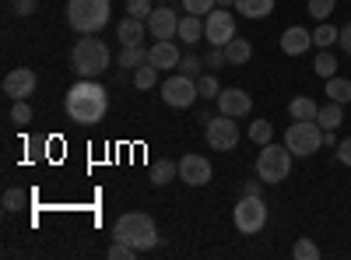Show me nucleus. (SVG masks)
Segmentation results:
<instances>
[{
    "mask_svg": "<svg viewBox=\"0 0 351 260\" xmlns=\"http://www.w3.org/2000/svg\"><path fill=\"white\" fill-rule=\"evenodd\" d=\"M64 109H67V117L81 127H95L106 120V113H109V95L106 88L95 81V78H81L77 84H71L67 95H64Z\"/></svg>",
    "mask_w": 351,
    "mask_h": 260,
    "instance_id": "f257e3e1",
    "label": "nucleus"
},
{
    "mask_svg": "<svg viewBox=\"0 0 351 260\" xmlns=\"http://www.w3.org/2000/svg\"><path fill=\"white\" fill-rule=\"evenodd\" d=\"M112 239H116V243H127V246H134V250L141 253V250H155L162 236H158V225H155L152 215H144V211H127V215L116 218Z\"/></svg>",
    "mask_w": 351,
    "mask_h": 260,
    "instance_id": "f03ea898",
    "label": "nucleus"
},
{
    "mask_svg": "<svg viewBox=\"0 0 351 260\" xmlns=\"http://www.w3.org/2000/svg\"><path fill=\"white\" fill-rule=\"evenodd\" d=\"M109 64H112V53H109V46H106L102 39H95V36L77 39V46L71 49V67H74L77 78H102Z\"/></svg>",
    "mask_w": 351,
    "mask_h": 260,
    "instance_id": "7ed1b4c3",
    "label": "nucleus"
},
{
    "mask_svg": "<svg viewBox=\"0 0 351 260\" xmlns=\"http://www.w3.org/2000/svg\"><path fill=\"white\" fill-rule=\"evenodd\" d=\"M112 4L109 0H67V25L81 36H95L109 25Z\"/></svg>",
    "mask_w": 351,
    "mask_h": 260,
    "instance_id": "20e7f679",
    "label": "nucleus"
},
{
    "mask_svg": "<svg viewBox=\"0 0 351 260\" xmlns=\"http://www.w3.org/2000/svg\"><path fill=\"white\" fill-rule=\"evenodd\" d=\"M291 155L288 152V144L281 141H271V144H263L260 148V155H256V176L263 180V183H281V180H288V172H291Z\"/></svg>",
    "mask_w": 351,
    "mask_h": 260,
    "instance_id": "39448f33",
    "label": "nucleus"
},
{
    "mask_svg": "<svg viewBox=\"0 0 351 260\" xmlns=\"http://www.w3.org/2000/svg\"><path fill=\"white\" fill-rule=\"evenodd\" d=\"M285 144L295 158H309L324 148V127L316 120H291L285 130Z\"/></svg>",
    "mask_w": 351,
    "mask_h": 260,
    "instance_id": "423d86ee",
    "label": "nucleus"
},
{
    "mask_svg": "<svg viewBox=\"0 0 351 260\" xmlns=\"http://www.w3.org/2000/svg\"><path fill=\"white\" fill-rule=\"evenodd\" d=\"M267 200H263L260 193H243L239 204L232 208V222H236V228L243 236H256L263 225H267Z\"/></svg>",
    "mask_w": 351,
    "mask_h": 260,
    "instance_id": "0eeeda50",
    "label": "nucleus"
},
{
    "mask_svg": "<svg viewBox=\"0 0 351 260\" xmlns=\"http://www.w3.org/2000/svg\"><path fill=\"white\" fill-rule=\"evenodd\" d=\"M204 141H208L211 152H236L239 141H243V130L236 123V117H211V123L204 127Z\"/></svg>",
    "mask_w": 351,
    "mask_h": 260,
    "instance_id": "6e6552de",
    "label": "nucleus"
},
{
    "mask_svg": "<svg viewBox=\"0 0 351 260\" xmlns=\"http://www.w3.org/2000/svg\"><path fill=\"white\" fill-rule=\"evenodd\" d=\"M197 99H200L197 78H190V74L180 71V74H172V78L162 81V102H165V106H172V109H190Z\"/></svg>",
    "mask_w": 351,
    "mask_h": 260,
    "instance_id": "1a4fd4ad",
    "label": "nucleus"
},
{
    "mask_svg": "<svg viewBox=\"0 0 351 260\" xmlns=\"http://www.w3.org/2000/svg\"><path fill=\"white\" fill-rule=\"evenodd\" d=\"M204 39H208L211 46H218V49H225L232 39H236V14H232L228 8L211 11L208 18H204Z\"/></svg>",
    "mask_w": 351,
    "mask_h": 260,
    "instance_id": "9d476101",
    "label": "nucleus"
},
{
    "mask_svg": "<svg viewBox=\"0 0 351 260\" xmlns=\"http://www.w3.org/2000/svg\"><path fill=\"white\" fill-rule=\"evenodd\" d=\"M180 32V14L169 4H155V11L148 14V36L152 39H176Z\"/></svg>",
    "mask_w": 351,
    "mask_h": 260,
    "instance_id": "9b49d317",
    "label": "nucleus"
},
{
    "mask_svg": "<svg viewBox=\"0 0 351 260\" xmlns=\"http://www.w3.org/2000/svg\"><path fill=\"white\" fill-rule=\"evenodd\" d=\"M36 84H39V78H36V71H32V67H14V71L4 78V95H8L11 102L28 99V95L36 92Z\"/></svg>",
    "mask_w": 351,
    "mask_h": 260,
    "instance_id": "f8f14e48",
    "label": "nucleus"
},
{
    "mask_svg": "<svg viewBox=\"0 0 351 260\" xmlns=\"http://www.w3.org/2000/svg\"><path fill=\"white\" fill-rule=\"evenodd\" d=\"M180 180L186 187H208L211 183V162L204 158V155H183L180 158Z\"/></svg>",
    "mask_w": 351,
    "mask_h": 260,
    "instance_id": "ddd939ff",
    "label": "nucleus"
},
{
    "mask_svg": "<svg viewBox=\"0 0 351 260\" xmlns=\"http://www.w3.org/2000/svg\"><path fill=\"white\" fill-rule=\"evenodd\" d=\"M180 60H183V53H180V46H176V39H155L148 46V64L158 67V71L180 67Z\"/></svg>",
    "mask_w": 351,
    "mask_h": 260,
    "instance_id": "4468645a",
    "label": "nucleus"
},
{
    "mask_svg": "<svg viewBox=\"0 0 351 260\" xmlns=\"http://www.w3.org/2000/svg\"><path fill=\"white\" fill-rule=\"evenodd\" d=\"M253 109V95L246 88H221L218 95V113H225V117H246V113Z\"/></svg>",
    "mask_w": 351,
    "mask_h": 260,
    "instance_id": "2eb2a0df",
    "label": "nucleus"
},
{
    "mask_svg": "<svg viewBox=\"0 0 351 260\" xmlns=\"http://www.w3.org/2000/svg\"><path fill=\"white\" fill-rule=\"evenodd\" d=\"M309 46H313V32L302 28V25H291V28L281 32V53L285 56H302Z\"/></svg>",
    "mask_w": 351,
    "mask_h": 260,
    "instance_id": "dca6fc26",
    "label": "nucleus"
},
{
    "mask_svg": "<svg viewBox=\"0 0 351 260\" xmlns=\"http://www.w3.org/2000/svg\"><path fill=\"white\" fill-rule=\"evenodd\" d=\"M144 36H148V21L144 18H123L120 25H116V39H120L123 46H144Z\"/></svg>",
    "mask_w": 351,
    "mask_h": 260,
    "instance_id": "f3484780",
    "label": "nucleus"
},
{
    "mask_svg": "<svg viewBox=\"0 0 351 260\" xmlns=\"http://www.w3.org/2000/svg\"><path fill=\"white\" fill-rule=\"evenodd\" d=\"M148 180H152L155 187H165V183H172V180H180V162H172V158H158V162H152Z\"/></svg>",
    "mask_w": 351,
    "mask_h": 260,
    "instance_id": "a211bd4d",
    "label": "nucleus"
},
{
    "mask_svg": "<svg viewBox=\"0 0 351 260\" xmlns=\"http://www.w3.org/2000/svg\"><path fill=\"white\" fill-rule=\"evenodd\" d=\"M176 39L186 43V46L200 43V39H204V18H200V14H183V18H180V32H176Z\"/></svg>",
    "mask_w": 351,
    "mask_h": 260,
    "instance_id": "6ab92c4d",
    "label": "nucleus"
},
{
    "mask_svg": "<svg viewBox=\"0 0 351 260\" xmlns=\"http://www.w3.org/2000/svg\"><path fill=\"white\" fill-rule=\"evenodd\" d=\"M341 120H344V106L334 102V99H327L324 106H319V113H316V123L324 127V130H337Z\"/></svg>",
    "mask_w": 351,
    "mask_h": 260,
    "instance_id": "aec40b11",
    "label": "nucleus"
},
{
    "mask_svg": "<svg viewBox=\"0 0 351 260\" xmlns=\"http://www.w3.org/2000/svg\"><path fill=\"white\" fill-rule=\"evenodd\" d=\"M232 11H239L250 21H260V18H267L274 11V0H236V8H232Z\"/></svg>",
    "mask_w": 351,
    "mask_h": 260,
    "instance_id": "412c9836",
    "label": "nucleus"
},
{
    "mask_svg": "<svg viewBox=\"0 0 351 260\" xmlns=\"http://www.w3.org/2000/svg\"><path fill=\"white\" fill-rule=\"evenodd\" d=\"M225 56H228L232 67H246L250 56H253V43H250V39H232V43L225 46Z\"/></svg>",
    "mask_w": 351,
    "mask_h": 260,
    "instance_id": "4be33fe9",
    "label": "nucleus"
},
{
    "mask_svg": "<svg viewBox=\"0 0 351 260\" xmlns=\"http://www.w3.org/2000/svg\"><path fill=\"white\" fill-rule=\"evenodd\" d=\"M316 113H319V102H313L309 95H299V99L288 102V117L291 120H316Z\"/></svg>",
    "mask_w": 351,
    "mask_h": 260,
    "instance_id": "5701e85b",
    "label": "nucleus"
},
{
    "mask_svg": "<svg viewBox=\"0 0 351 260\" xmlns=\"http://www.w3.org/2000/svg\"><path fill=\"white\" fill-rule=\"evenodd\" d=\"M334 43H341V28L330 25V21H319L316 32H313V46H316V49H330Z\"/></svg>",
    "mask_w": 351,
    "mask_h": 260,
    "instance_id": "b1692460",
    "label": "nucleus"
},
{
    "mask_svg": "<svg viewBox=\"0 0 351 260\" xmlns=\"http://www.w3.org/2000/svg\"><path fill=\"white\" fill-rule=\"evenodd\" d=\"M144 64H148V49H144V46H123L120 49V67L123 71H137Z\"/></svg>",
    "mask_w": 351,
    "mask_h": 260,
    "instance_id": "393cba45",
    "label": "nucleus"
},
{
    "mask_svg": "<svg viewBox=\"0 0 351 260\" xmlns=\"http://www.w3.org/2000/svg\"><path fill=\"white\" fill-rule=\"evenodd\" d=\"M327 99H334V102H351V81L348 78H341V74H334V78H327V92H324Z\"/></svg>",
    "mask_w": 351,
    "mask_h": 260,
    "instance_id": "a878e982",
    "label": "nucleus"
},
{
    "mask_svg": "<svg viewBox=\"0 0 351 260\" xmlns=\"http://www.w3.org/2000/svg\"><path fill=\"white\" fill-rule=\"evenodd\" d=\"M197 92H200V99H218V95H221L218 74H215V71H204V74H197Z\"/></svg>",
    "mask_w": 351,
    "mask_h": 260,
    "instance_id": "bb28decb",
    "label": "nucleus"
},
{
    "mask_svg": "<svg viewBox=\"0 0 351 260\" xmlns=\"http://www.w3.org/2000/svg\"><path fill=\"white\" fill-rule=\"evenodd\" d=\"M158 67H152V64H144V67H137L134 71V88H141V92H152L155 84H158Z\"/></svg>",
    "mask_w": 351,
    "mask_h": 260,
    "instance_id": "cd10ccee",
    "label": "nucleus"
},
{
    "mask_svg": "<svg viewBox=\"0 0 351 260\" xmlns=\"http://www.w3.org/2000/svg\"><path fill=\"white\" fill-rule=\"evenodd\" d=\"M313 71H316L319 78H324V81H327V78H334V74H337V56H334L330 49H319V53H316Z\"/></svg>",
    "mask_w": 351,
    "mask_h": 260,
    "instance_id": "c85d7f7f",
    "label": "nucleus"
},
{
    "mask_svg": "<svg viewBox=\"0 0 351 260\" xmlns=\"http://www.w3.org/2000/svg\"><path fill=\"white\" fill-rule=\"evenodd\" d=\"M250 141L260 144V148H263V144H271L274 141V123L271 120H253L250 123Z\"/></svg>",
    "mask_w": 351,
    "mask_h": 260,
    "instance_id": "c756f323",
    "label": "nucleus"
},
{
    "mask_svg": "<svg viewBox=\"0 0 351 260\" xmlns=\"http://www.w3.org/2000/svg\"><path fill=\"white\" fill-rule=\"evenodd\" d=\"M306 8H309V14H313L316 21H330L337 0H306Z\"/></svg>",
    "mask_w": 351,
    "mask_h": 260,
    "instance_id": "7c9ffc66",
    "label": "nucleus"
},
{
    "mask_svg": "<svg viewBox=\"0 0 351 260\" xmlns=\"http://www.w3.org/2000/svg\"><path fill=\"white\" fill-rule=\"evenodd\" d=\"M28 204V193L21 190V187H11V190H4V211H21Z\"/></svg>",
    "mask_w": 351,
    "mask_h": 260,
    "instance_id": "2f4dec72",
    "label": "nucleus"
},
{
    "mask_svg": "<svg viewBox=\"0 0 351 260\" xmlns=\"http://www.w3.org/2000/svg\"><path fill=\"white\" fill-rule=\"evenodd\" d=\"M215 8H218V0H183V11L186 14H200V18H208Z\"/></svg>",
    "mask_w": 351,
    "mask_h": 260,
    "instance_id": "473e14b6",
    "label": "nucleus"
},
{
    "mask_svg": "<svg viewBox=\"0 0 351 260\" xmlns=\"http://www.w3.org/2000/svg\"><path fill=\"white\" fill-rule=\"evenodd\" d=\"M291 257H299V260H316L319 257V246L313 239H299L295 246H291Z\"/></svg>",
    "mask_w": 351,
    "mask_h": 260,
    "instance_id": "72a5a7b5",
    "label": "nucleus"
},
{
    "mask_svg": "<svg viewBox=\"0 0 351 260\" xmlns=\"http://www.w3.org/2000/svg\"><path fill=\"white\" fill-rule=\"evenodd\" d=\"M11 123H32V106H28L25 99H18L14 106H11Z\"/></svg>",
    "mask_w": 351,
    "mask_h": 260,
    "instance_id": "f704fd0d",
    "label": "nucleus"
},
{
    "mask_svg": "<svg viewBox=\"0 0 351 260\" xmlns=\"http://www.w3.org/2000/svg\"><path fill=\"white\" fill-rule=\"evenodd\" d=\"M152 11H155L152 0H127V14H130V18H144V21H148Z\"/></svg>",
    "mask_w": 351,
    "mask_h": 260,
    "instance_id": "c9c22d12",
    "label": "nucleus"
},
{
    "mask_svg": "<svg viewBox=\"0 0 351 260\" xmlns=\"http://www.w3.org/2000/svg\"><path fill=\"white\" fill-rule=\"evenodd\" d=\"M200 67H204V56H197V53H186L183 60H180V71H183V74H190V78H197V74H200Z\"/></svg>",
    "mask_w": 351,
    "mask_h": 260,
    "instance_id": "e433bc0d",
    "label": "nucleus"
},
{
    "mask_svg": "<svg viewBox=\"0 0 351 260\" xmlns=\"http://www.w3.org/2000/svg\"><path fill=\"white\" fill-rule=\"evenodd\" d=\"M225 64H228V56H225V49H218V46H211V53L204 56V67H208V71H221Z\"/></svg>",
    "mask_w": 351,
    "mask_h": 260,
    "instance_id": "4c0bfd02",
    "label": "nucleus"
},
{
    "mask_svg": "<svg viewBox=\"0 0 351 260\" xmlns=\"http://www.w3.org/2000/svg\"><path fill=\"white\" fill-rule=\"evenodd\" d=\"M134 257H137V250H134V246L116 243V239H112V246H109V260H134Z\"/></svg>",
    "mask_w": 351,
    "mask_h": 260,
    "instance_id": "58836bf2",
    "label": "nucleus"
},
{
    "mask_svg": "<svg viewBox=\"0 0 351 260\" xmlns=\"http://www.w3.org/2000/svg\"><path fill=\"white\" fill-rule=\"evenodd\" d=\"M36 8H39V0H14V14H21V18L36 14Z\"/></svg>",
    "mask_w": 351,
    "mask_h": 260,
    "instance_id": "ea45409f",
    "label": "nucleus"
},
{
    "mask_svg": "<svg viewBox=\"0 0 351 260\" xmlns=\"http://www.w3.org/2000/svg\"><path fill=\"white\" fill-rule=\"evenodd\" d=\"M337 158H341L344 165H351V137H344V141H337Z\"/></svg>",
    "mask_w": 351,
    "mask_h": 260,
    "instance_id": "a19ab883",
    "label": "nucleus"
},
{
    "mask_svg": "<svg viewBox=\"0 0 351 260\" xmlns=\"http://www.w3.org/2000/svg\"><path fill=\"white\" fill-rule=\"evenodd\" d=\"M337 46H341V49H344V53L351 56V21H348V25L341 28V43H337Z\"/></svg>",
    "mask_w": 351,
    "mask_h": 260,
    "instance_id": "79ce46f5",
    "label": "nucleus"
},
{
    "mask_svg": "<svg viewBox=\"0 0 351 260\" xmlns=\"http://www.w3.org/2000/svg\"><path fill=\"white\" fill-rule=\"evenodd\" d=\"M260 183H263L260 176H256V180H243V187H239V193H260Z\"/></svg>",
    "mask_w": 351,
    "mask_h": 260,
    "instance_id": "37998d69",
    "label": "nucleus"
},
{
    "mask_svg": "<svg viewBox=\"0 0 351 260\" xmlns=\"http://www.w3.org/2000/svg\"><path fill=\"white\" fill-rule=\"evenodd\" d=\"M324 148H337V134L334 130H324Z\"/></svg>",
    "mask_w": 351,
    "mask_h": 260,
    "instance_id": "c03bdc74",
    "label": "nucleus"
},
{
    "mask_svg": "<svg viewBox=\"0 0 351 260\" xmlns=\"http://www.w3.org/2000/svg\"><path fill=\"white\" fill-rule=\"evenodd\" d=\"M218 8H236V0H218Z\"/></svg>",
    "mask_w": 351,
    "mask_h": 260,
    "instance_id": "a18cd8bd",
    "label": "nucleus"
},
{
    "mask_svg": "<svg viewBox=\"0 0 351 260\" xmlns=\"http://www.w3.org/2000/svg\"><path fill=\"white\" fill-rule=\"evenodd\" d=\"M158 4H172V0H158Z\"/></svg>",
    "mask_w": 351,
    "mask_h": 260,
    "instance_id": "49530a36",
    "label": "nucleus"
}]
</instances>
